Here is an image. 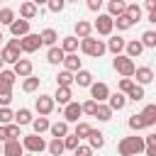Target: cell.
<instances>
[{"label": "cell", "mask_w": 156, "mask_h": 156, "mask_svg": "<svg viewBox=\"0 0 156 156\" xmlns=\"http://www.w3.org/2000/svg\"><path fill=\"white\" fill-rule=\"evenodd\" d=\"M144 149V139L141 136H124L119 141V154L122 156H136Z\"/></svg>", "instance_id": "obj_1"}, {"label": "cell", "mask_w": 156, "mask_h": 156, "mask_svg": "<svg viewBox=\"0 0 156 156\" xmlns=\"http://www.w3.org/2000/svg\"><path fill=\"white\" fill-rule=\"evenodd\" d=\"M20 51H22L20 49V39H10L7 46L0 51L2 54V63H17L20 61Z\"/></svg>", "instance_id": "obj_2"}, {"label": "cell", "mask_w": 156, "mask_h": 156, "mask_svg": "<svg viewBox=\"0 0 156 156\" xmlns=\"http://www.w3.org/2000/svg\"><path fill=\"white\" fill-rule=\"evenodd\" d=\"M80 49H83V51H85L88 56H95V58L105 54V44H102L100 39H93V37L83 39V41H80Z\"/></svg>", "instance_id": "obj_3"}, {"label": "cell", "mask_w": 156, "mask_h": 156, "mask_svg": "<svg viewBox=\"0 0 156 156\" xmlns=\"http://www.w3.org/2000/svg\"><path fill=\"white\" fill-rule=\"evenodd\" d=\"M112 66H115V71H117V73H122L124 78H132V76H134V71H136L134 61H132V58H127V56H117V58L112 61Z\"/></svg>", "instance_id": "obj_4"}, {"label": "cell", "mask_w": 156, "mask_h": 156, "mask_svg": "<svg viewBox=\"0 0 156 156\" xmlns=\"http://www.w3.org/2000/svg\"><path fill=\"white\" fill-rule=\"evenodd\" d=\"M22 149H27V151H32V154H39V151L46 149V141H44L39 134H29V136L22 139Z\"/></svg>", "instance_id": "obj_5"}, {"label": "cell", "mask_w": 156, "mask_h": 156, "mask_svg": "<svg viewBox=\"0 0 156 156\" xmlns=\"http://www.w3.org/2000/svg\"><path fill=\"white\" fill-rule=\"evenodd\" d=\"M39 46H41L39 34H27V37H22V39H20V49H22V51H27V54H34Z\"/></svg>", "instance_id": "obj_6"}, {"label": "cell", "mask_w": 156, "mask_h": 156, "mask_svg": "<svg viewBox=\"0 0 156 156\" xmlns=\"http://www.w3.org/2000/svg\"><path fill=\"white\" fill-rule=\"evenodd\" d=\"M90 93H93V98H90V100H95L98 105H100L102 100H107V98H110V88H107L105 83H93V85H90Z\"/></svg>", "instance_id": "obj_7"}, {"label": "cell", "mask_w": 156, "mask_h": 156, "mask_svg": "<svg viewBox=\"0 0 156 156\" xmlns=\"http://www.w3.org/2000/svg\"><path fill=\"white\" fill-rule=\"evenodd\" d=\"M51 110H54V98H51V95H39V98H37V112H39L41 117H46Z\"/></svg>", "instance_id": "obj_8"}, {"label": "cell", "mask_w": 156, "mask_h": 156, "mask_svg": "<svg viewBox=\"0 0 156 156\" xmlns=\"http://www.w3.org/2000/svg\"><path fill=\"white\" fill-rule=\"evenodd\" d=\"M112 17L110 15H100L98 17V22H95V29H98V34H102V37H107L110 32H112Z\"/></svg>", "instance_id": "obj_9"}, {"label": "cell", "mask_w": 156, "mask_h": 156, "mask_svg": "<svg viewBox=\"0 0 156 156\" xmlns=\"http://www.w3.org/2000/svg\"><path fill=\"white\" fill-rule=\"evenodd\" d=\"M15 76H20V78H29L32 76V61L29 58H20L17 63H15V71H12Z\"/></svg>", "instance_id": "obj_10"}, {"label": "cell", "mask_w": 156, "mask_h": 156, "mask_svg": "<svg viewBox=\"0 0 156 156\" xmlns=\"http://www.w3.org/2000/svg\"><path fill=\"white\" fill-rule=\"evenodd\" d=\"M83 115V110H80V105L78 102H68L66 105V110H63V117H66V124L68 122H78V117Z\"/></svg>", "instance_id": "obj_11"}, {"label": "cell", "mask_w": 156, "mask_h": 156, "mask_svg": "<svg viewBox=\"0 0 156 156\" xmlns=\"http://www.w3.org/2000/svg\"><path fill=\"white\" fill-rule=\"evenodd\" d=\"M10 32H12L15 37H27V34H29V22H27V20H15V22L10 24Z\"/></svg>", "instance_id": "obj_12"}, {"label": "cell", "mask_w": 156, "mask_h": 156, "mask_svg": "<svg viewBox=\"0 0 156 156\" xmlns=\"http://www.w3.org/2000/svg\"><path fill=\"white\" fill-rule=\"evenodd\" d=\"M139 117H141L144 127H151V124H156V105H146V107H144V112H141Z\"/></svg>", "instance_id": "obj_13"}, {"label": "cell", "mask_w": 156, "mask_h": 156, "mask_svg": "<svg viewBox=\"0 0 156 156\" xmlns=\"http://www.w3.org/2000/svg\"><path fill=\"white\" fill-rule=\"evenodd\" d=\"M134 76H136V80H139L141 85H146V83H151V80H154V71H151L149 66L136 68V71H134Z\"/></svg>", "instance_id": "obj_14"}, {"label": "cell", "mask_w": 156, "mask_h": 156, "mask_svg": "<svg viewBox=\"0 0 156 156\" xmlns=\"http://www.w3.org/2000/svg\"><path fill=\"white\" fill-rule=\"evenodd\" d=\"M63 66H66L68 73H73V71L78 73V71H80V58H78L76 54H68V56H63Z\"/></svg>", "instance_id": "obj_15"}, {"label": "cell", "mask_w": 156, "mask_h": 156, "mask_svg": "<svg viewBox=\"0 0 156 156\" xmlns=\"http://www.w3.org/2000/svg\"><path fill=\"white\" fill-rule=\"evenodd\" d=\"M49 129H51V136H54V139H63V136H68V124H66V122L49 124Z\"/></svg>", "instance_id": "obj_16"}, {"label": "cell", "mask_w": 156, "mask_h": 156, "mask_svg": "<svg viewBox=\"0 0 156 156\" xmlns=\"http://www.w3.org/2000/svg\"><path fill=\"white\" fill-rule=\"evenodd\" d=\"M2 156H22V144L20 141H5Z\"/></svg>", "instance_id": "obj_17"}, {"label": "cell", "mask_w": 156, "mask_h": 156, "mask_svg": "<svg viewBox=\"0 0 156 156\" xmlns=\"http://www.w3.org/2000/svg\"><path fill=\"white\" fill-rule=\"evenodd\" d=\"M107 100H110V105H107V107H110L112 112H115V110H122V107L127 105V98H124L122 93H115V95H110Z\"/></svg>", "instance_id": "obj_18"}, {"label": "cell", "mask_w": 156, "mask_h": 156, "mask_svg": "<svg viewBox=\"0 0 156 156\" xmlns=\"http://www.w3.org/2000/svg\"><path fill=\"white\" fill-rule=\"evenodd\" d=\"M124 46H127V41H124L122 37H112V39H110V44H107L105 49H110V51H112L115 56H119V51H122Z\"/></svg>", "instance_id": "obj_19"}, {"label": "cell", "mask_w": 156, "mask_h": 156, "mask_svg": "<svg viewBox=\"0 0 156 156\" xmlns=\"http://www.w3.org/2000/svg\"><path fill=\"white\" fill-rule=\"evenodd\" d=\"M73 80H76L80 88H88V85H93V76H90V71H83V68L76 73V78H73Z\"/></svg>", "instance_id": "obj_20"}, {"label": "cell", "mask_w": 156, "mask_h": 156, "mask_svg": "<svg viewBox=\"0 0 156 156\" xmlns=\"http://www.w3.org/2000/svg\"><path fill=\"white\" fill-rule=\"evenodd\" d=\"M20 12H22V20H27V22H29V20L37 15V2H22Z\"/></svg>", "instance_id": "obj_21"}, {"label": "cell", "mask_w": 156, "mask_h": 156, "mask_svg": "<svg viewBox=\"0 0 156 156\" xmlns=\"http://www.w3.org/2000/svg\"><path fill=\"white\" fill-rule=\"evenodd\" d=\"M15 122H17V127H22V124H32V112H29L27 107H22L20 112H15Z\"/></svg>", "instance_id": "obj_22"}, {"label": "cell", "mask_w": 156, "mask_h": 156, "mask_svg": "<svg viewBox=\"0 0 156 156\" xmlns=\"http://www.w3.org/2000/svg\"><path fill=\"white\" fill-rule=\"evenodd\" d=\"M107 10H110V17H119V15H124V10H127V5L122 2V0H112L110 5H107Z\"/></svg>", "instance_id": "obj_23"}, {"label": "cell", "mask_w": 156, "mask_h": 156, "mask_svg": "<svg viewBox=\"0 0 156 156\" xmlns=\"http://www.w3.org/2000/svg\"><path fill=\"white\" fill-rule=\"evenodd\" d=\"M39 39H41V44H46V46H54L58 37H56V32H54V29L49 27V29H44V32L39 34Z\"/></svg>", "instance_id": "obj_24"}, {"label": "cell", "mask_w": 156, "mask_h": 156, "mask_svg": "<svg viewBox=\"0 0 156 156\" xmlns=\"http://www.w3.org/2000/svg\"><path fill=\"white\" fill-rule=\"evenodd\" d=\"M88 139H90V149H102V144H105V139H102V132H95V129H90Z\"/></svg>", "instance_id": "obj_25"}, {"label": "cell", "mask_w": 156, "mask_h": 156, "mask_svg": "<svg viewBox=\"0 0 156 156\" xmlns=\"http://www.w3.org/2000/svg\"><path fill=\"white\" fill-rule=\"evenodd\" d=\"M46 149H49L51 156H61V154H63V139H51V141L46 144Z\"/></svg>", "instance_id": "obj_26"}, {"label": "cell", "mask_w": 156, "mask_h": 156, "mask_svg": "<svg viewBox=\"0 0 156 156\" xmlns=\"http://www.w3.org/2000/svg\"><path fill=\"white\" fill-rule=\"evenodd\" d=\"M90 32H93V24H90V22H78V24H76V34H78L80 39H88Z\"/></svg>", "instance_id": "obj_27"}, {"label": "cell", "mask_w": 156, "mask_h": 156, "mask_svg": "<svg viewBox=\"0 0 156 156\" xmlns=\"http://www.w3.org/2000/svg\"><path fill=\"white\" fill-rule=\"evenodd\" d=\"M76 49H78V37H66V39H63L61 51H63V54H73Z\"/></svg>", "instance_id": "obj_28"}, {"label": "cell", "mask_w": 156, "mask_h": 156, "mask_svg": "<svg viewBox=\"0 0 156 156\" xmlns=\"http://www.w3.org/2000/svg\"><path fill=\"white\" fill-rule=\"evenodd\" d=\"M124 49H127V58H136V56H139V54L144 51V46H141L139 41H129V44H127Z\"/></svg>", "instance_id": "obj_29"}, {"label": "cell", "mask_w": 156, "mask_h": 156, "mask_svg": "<svg viewBox=\"0 0 156 156\" xmlns=\"http://www.w3.org/2000/svg\"><path fill=\"white\" fill-rule=\"evenodd\" d=\"M63 56H66V54H63L61 49L51 46V49H49V54H46V61H49V63H61V61H63Z\"/></svg>", "instance_id": "obj_30"}, {"label": "cell", "mask_w": 156, "mask_h": 156, "mask_svg": "<svg viewBox=\"0 0 156 156\" xmlns=\"http://www.w3.org/2000/svg\"><path fill=\"white\" fill-rule=\"evenodd\" d=\"M56 83H58V88H71V83H73V76H71L68 71H61V73L56 76Z\"/></svg>", "instance_id": "obj_31"}, {"label": "cell", "mask_w": 156, "mask_h": 156, "mask_svg": "<svg viewBox=\"0 0 156 156\" xmlns=\"http://www.w3.org/2000/svg\"><path fill=\"white\" fill-rule=\"evenodd\" d=\"M54 98L58 100V105H68L71 102V88H58Z\"/></svg>", "instance_id": "obj_32"}, {"label": "cell", "mask_w": 156, "mask_h": 156, "mask_svg": "<svg viewBox=\"0 0 156 156\" xmlns=\"http://www.w3.org/2000/svg\"><path fill=\"white\" fill-rule=\"evenodd\" d=\"M95 117H98L100 122H107V119H112V110H110L107 105H98V110H95Z\"/></svg>", "instance_id": "obj_33"}, {"label": "cell", "mask_w": 156, "mask_h": 156, "mask_svg": "<svg viewBox=\"0 0 156 156\" xmlns=\"http://www.w3.org/2000/svg\"><path fill=\"white\" fill-rule=\"evenodd\" d=\"M32 127H34V134H41L49 129V119L46 117H39V119H32Z\"/></svg>", "instance_id": "obj_34"}, {"label": "cell", "mask_w": 156, "mask_h": 156, "mask_svg": "<svg viewBox=\"0 0 156 156\" xmlns=\"http://www.w3.org/2000/svg\"><path fill=\"white\" fill-rule=\"evenodd\" d=\"M141 46H149V49H154L156 46V32H144V37H141V41H139Z\"/></svg>", "instance_id": "obj_35"}, {"label": "cell", "mask_w": 156, "mask_h": 156, "mask_svg": "<svg viewBox=\"0 0 156 156\" xmlns=\"http://www.w3.org/2000/svg\"><path fill=\"white\" fill-rule=\"evenodd\" d=\"M37 88H39V78H34V76H29V78L22 83V90H24V93H34Z\"/></svg>", "instance_id": "obj_36"}, {"label": "cell", "mask_w": 156, "mask_h": 156, "mask_svg": "<svg viewBox=\"0 0 156 156\" xmlns=\"http://www.w3.org/2000/svg\"><path fill=\"white\" fill-rule=\"evenodd\" d=\"M80 139L76 136V134H68V136H63V149H71V151H76L80 144H78Z\"/></svg>", "instance_id": "obj_37"}, {"label": "cell", "mask_w": 156, "mask_h": 156, "mask_svg": "<svg viewBox=\"0 0 156 156\" xmlns=\"http://www.w3.org/2000/svg\"><path fill=\"white\" fill-rule=\"evenodd\" d=\"M15 78H17V76H15L12 71H2V73H0V85H5V88H12Z\"/></svg>", "instance_id": "obj_38"}, {"label": "cell", "mask_w": 156, "mask_h": 156, "mask_svg": "<svg viewBox=\"0 0 156 156\" xmlns=\"http://www.w3.org/2000/svg\"><path fill=\"white\" fill-rule=\"evenodd\" d=\"M15 22V12L10 7H2L0 10V24H12Z\"/></svg>", "instance_id": "obj_39"}, {"label": "cell", "mask_w": 156, "mask_h": 156, "mask_svg": "<svg viewBox=\"0 0 156 156\" xmlns=\"http://www.w3.org/2000/svg\"><path fill=\"white\" fill-rule=\"evenodd\" d=\"M112 24H117V29H129V27H132L134 22H132V20H129L127 15H119L117 20H112Z\"/></svg>", "instance_id": "obj_40"}, {"label": "cell", "mask_w": 156, "mask_h": 156, "mask_svg": "<svg viewBox=\"0 0 156 156\" xmlns=\"http://www.w3.org/2000/svg\"><path fill=\"white\" fill-rule=\"evenodd\" d=\"M5 129H7V141H20L22 134H20V127L17 124H7Z\"/></svg>", "instance_id": "obj_41"}, {"label": "cell", "mask_w": 156, "mask_h": 156, "mask_svg": "<svg viewBox=\"0 0 156 156\" xmlns=\"http://www.w3.org/2000/svg\"><path fill=\"white\" fill-rule=\"evenodd\" d=\"M90 129H93L90 124H85V122H78V124H76V136H78V139H85V136L90 134Z\"/></svg>", "instance_id": "obj_42"}, {"label": "cell", "mask_w": 156, "mask_h": 156, "mask_svg": "<svg viewBox=\"0 0 156 156\" xmlns=\"http://www.w3.org/2000/svg\"><path fill=\"white\" fill-rule=\"evenodd\" d=\"M15 119V115H12V110H7V107H0V124L5 127V124H10Z\"/></svg>", "instance_id": "obj_43"}, {"label": "cell", "mask_w": 156, "mask_h": 156, "mask_svg": "<svg viewBox=\"0 0 156 156\" xmlns=\"http://www.w3.org/2000/svg\"><path fill=\"white\" fill-rule=\"evenodd\" d=\"M10 100H12V88H5V85H0V105L5 107Z\"/></svg>", "instance_id": "obj_44"}, {"label": "cell", "mask_w": 156, "mask_h": 156, "mask_svg": "<svg viewBox=\"0 0 156 156\" xmlns=\"http://www.w3.org/2000/svg\"><path fill=\"white\" fill-rule=\"evenodd\" d=\"M127 95H129V100H134V102H136V100H141V98H144V88H141V85H132V90H129Z\"/></svg>", "instance_id": "obj_45"}, {"label": "cell", "mask_w": 156, "mask_h": 156, "mask_svg": "<svg viewBox=\"0 0 156 156\" xmlns=\"http://www.w3.org/2000/svg\"><path fill=\"white\" fill-rule=\"evenodd\" d=\"M80 110H83L85 115H95V110H98V102H95V100H88V102H83V105H80Z\"/></svg>", "instance_id": "obj_46"}, {"label": "cell", "mask_w": 156, "mask_h": 156, "mask_svg": "<svg viewBox=\"0 0 156 156\" xmlns=\"http://www.w3.org/2000/svg\"><path fill=\"white\" fill-rule=\"evenodd\" d=\"M129 127H132V129H144L141 117H139V115H132V117H129Z\"/></svg>", "instance_id": "obj_47"}, {"label": "cell", "mask_w": 156, "mask_h": 156, "mask_svg": "<svg viewBox=\"0 0 156 156\" xmlns=\"http://www.w3.org/2000/svg\"><path fill=\"white\" fill-rule=\"evenodd\" d=\"M73 156H93V149H90V146H78V149L73 151Z\"/></svg>", "instance_id": "obj_48"}, {"label": "cell", "mask_w": 156, "mask_h": 156, "mask_svg": "<svg viewBox=\"0 0 156 156\" xmlns=\"http://www.w3.org/2000/svg\"><path fill=\"white\" fill-rule=\"evenodd\" d=\"M132 85H134V83H132L129 78H122V80H119V90H122V93H129Z\"/></svg>", "instance_id": "obj_49"}, {"label": "cell", "mask_w": 156, "mask_h": 156, "mask_svg": "<svg viewBox=\"0 0 156 156\" xmlns=\"http://www.w3.org/2000/svg\"><path fill=\"white\" fill-rule=\"evenodd\" d=\"M61 7H63V0H51V2H49V10H51V12H58Z\"/></svg>", "instance_id": "obj_50"}, {"label": "cell", "mask_w": 156, "mask_h": 156, "mask_svg": "<svg viewBox=\"0 0 156 156\" xmlns=\"http://www.w3.org/2000/svg\"><path fill=\"white\" fill-rule=\"evenodd\" d=\"M100 5H102L100 0H90V2H88V7H90L93 12H98V10H100Z\"/></svg>", "instance_id": "obj_51"}, {"label": "cell", "mask_w": 156, "mask_h": 156, "mask_svg": "<svg viewBox=\"0 0 156 156\" xmlns=\"http://www.w3.org/2000/svg\"><path fill=\"white\" fill-rule=\"evenodd\" d=\"M144 151H146V156H156V146H144Z\"/></svg>", "instance_id": "obj_52"}, {"label": "cell", "mask_w": 156, "mask_h": 156, "mask_svg": "<svg viewBox=\"0 0 156 156\" xmlns=\"http://www.w3.org/2000/svg\"><path fill=\"white\" fill-rule=\"evenodd\" d=\"M146 7H149V12H156V2L154 0H146Z\"/></svg>", "instance_id": "obj_53"}, {"label": "cell", "mask_w": 156, "mask_h": 156, "mask_svg": "<svg viewBox=\"0 0 156 156\" xmlns=\"http://www.w3.org/2000/svg\"><path fill=\"white\" fill-rule=\"evenodd\" d=\"M0 141H7V129L0 127Z\"/></svg>", "instance_id": "obj_54"}, {"label": "cell", "mask_w": 156, "mask_h": 156, "mask_svg": "<svg viewBox=\"0 0 156 156\" xmlns=\"http://www.w3.org/2000/svg\"><path fill=\"white\" fill-rule=\"evenodd\" d=\"M0 66H2V54H0Z\"/></svg>", "instance_id": "obj_55"}, {"label": "cell", "mask_w": 156, "mask_h": 156, "mask_svg": "<svg viewBox=\"0 0 156 156\" xmlns=\"http://www.w3.org/2000/svg\"><path fill=\"white\" fill-rule=\"evenodd\" d=\"M0 39H2V32H0Z\"/></svg>", "instance_id": "obj_56"}, {"label": "cell", "mask_w": 156, "mask_h": 156, "mask_svg": "<svg viewBox=\"0 0 156 156\" xmlns=\"http://www.w3.org/2000/svg\"><path fill=\"white\" fill-rule=\"evenodd\" d=\"M0 151H2V149H0Z\"/></svg>", "instance_id": "obj_57"}]
</instances>
